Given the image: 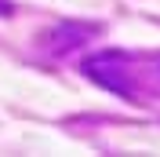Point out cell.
<instances>
[{"label":"cell","mask_w":160,"mask_h":157,"mask_svg":"<svg viewBox=\"0 0 160 157\" xmlns=\"http://www.w3.org/2000/svg\"><path fill=\"white\" fill-rule=\"evenodd\" d=\"M8 15H15V4L11 0H0V19H8Z\"/></svg>","instance_id":"3"},{"label":"cell","mask_w":160,"mask_h":157,"mask_svg":"<svg viewBox=\"0 0 160 157\" xmlns=\"http://www.w3.org/2000/svg\"><path fill=\"white\" fill-rule=\"evenodd\" d=\"M95 33H98V26H91V22H58L40 37V51L51 59H66L77 48H84Z\"/></svg>","instance_id":"2"},{"label":"cell","mask_w":160,"mask_h":157,"mask_svg":"<svg viewBox=\"0 0 160 157\" xmlns=\"http://www.w3.org/2000/svg\"><path fill=\"white\" fill-rule=\"evenodd\" d=\"M84 73H88L95 84L109 88L113 95L128 99V102H153L160 99L157 91L146 84V73H142V62L128 51H117V48H106V51H95L91 59H84Z\"/></svg>","instance_id":"1"}]
</instances>
